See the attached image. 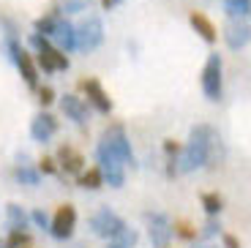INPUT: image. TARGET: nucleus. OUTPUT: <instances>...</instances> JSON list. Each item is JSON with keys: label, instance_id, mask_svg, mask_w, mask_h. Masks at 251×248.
Masks as SVG:
<instances>
[{"label": "nucleus", "instance_id": "1", "mask_svg": "<svg viewBox=\"0 0 251 248\" xmlns=\"http://www.w3.org/2000/svg\"><path fill=\"white\" fill-rule=\"evenodd\" d=\"M221 161H224L221 134L207 123L194 125L191 134H188V142L183 145L180 155H177V169H180V174L197 172V169H205V167H221Z\"/></svg>", "mask_w": 251, "mask_h": 248}, {"label": "nucleus", "instance_id": "2", "mask_svg": "<svg viewBox=\"0 0 251 248\" xmlns=\"http://www.w3.org/2000/svg\"><path fill=\"white\" fill-rule=\"evenodd\" d=\"M30 47L38 52L36 63H38V69L44 71V74H55V71H69L71 60L66 57V52L57 50V47H55V44H52L47 36H41V33H33V36H30Z\"/></svg>", "mask_w": 251, "mask_h": 248}, {"label": "nucleus", "instance_id": "3", "mask_svg": "<svg viewBox=\"0 0 251 248\" xmlns=\"http://www.w3.org/2000/svg\"><path fill=\"white\" fill-rule=\"evenodd\" d=\"M202 93H205L207 101H221V93H224V63H221L219 52L207 55V60H205V69H202Z\"/></svg>", "mask_w": 251, "mask_h": 248}, {"label": "nucleus", "instance_id": "4", "mask_svg": "<svg viewBox=\"0 0 251 248\" xmlns=\"http://www.w3.org/2000/svg\"><path fill=\"white\" fill-rule=\"evenodd\" d=\"M88 226H90V232H93L96 237H101V240H112V237L118 235V232H123L128 223H126L112 207H101V210H96L93 216H90Z\"/></svg>", "mask_w": 251, "mask_h": 248}, {"label": "nucleus", "instance_id": "5", "mask_svg": "<svg viewBox=\"0 0 251 248\" xmlns=\"http://www.w3.org/2000/svg\"><path fill=\"white\" fill-rule=\"evenodd\" d=\"M101 145L109 150V153H115L123 161V167H134L137 164V158H134V150H131V142H128V137H126L123 125H109L104 134H101Z\"/></svg>", "mask_w": 251, "mask_h": 248}, {"label": "nucleus", "instance_id": "6", "mask_svg": "<svg viewBox=\"0 0 251 248\" xmlns=\"http://www.w3.org/2000/svg\"><path fill=\"white\" fill-rule=\"evenodd\" d=\"M104 44V22L99 17H85L76 25V50L79 52H96Z\"/></svg>", "mask_w": 251, "mask_h": 248}, {"label": "nucleus", "instance_id": "7", "mask_svg": "<svg viewBox=\"0 0 251 248\" xmlns=\"http://www.w3.org/2000/svg\"><path fill=\"white\" fill-rule=\"evenodd\" d=\"M96 161H99V169H101V174H104V183H107V186L123 188V183H126L123 161H120L115 153H109L101 142H99V148H96Z\"/></svg>", "mask_w": 251, "mask_h": 248}, {"label": "nucleus", "instance_id": "8", "mask_svg": "<svg viewBox=\"0 0 251 248\" xmlns=\"http://www.w3.org/2000/svg\"><path fill=\"white\" fill-rule=\"evenodd\" d=\"M145 223H148V235H151V243L156 248H167L170 246V240H172V221L164 213H158V210H148L145 213Z\"/></svg>", "mask_w": 251, "mask_h": 248}, {"label": "nucleus", "instance_id": "9", "mask_svg": "<svg viewBox=\"0 0 251 248\" xmlns=\"http://www.w3.org/2000/svg\"><path fill=\"white\" fill-rule=\"evenodd\" d=\"M76 226V207L74 205H60L50 221V235L55 240H71Z\"/></svg>", "mask_w": 251, "mask_h": 248}, {"label": "nucleus", "instance_id": "10", "mask_svg": "<svg viewBox=\"0 0 251 248\" xmlns=\"http://www.w3.org/2000/svg\"><path fill=\"white\" fill-rule=\"evenodd\" d=\"M79 87H82V93H85V99H88V104L93 106L96 112H101V115H109V112H112V99H109V93L104 90V85H101L96 76L82 79Z\"/></svg>", "mask_w": 251, "mask_h": 248}, {"label": "nucleus", "instance_id": "11", "mask_svg": "<svg viewBox=\"0 0 251 248\" xmlns=\"http://www.w3.org/2000/svg\"><path fill=\"white\" fill-rule=\"evenodd\" d=\"M47 38L55 44L57 50L74 52V50H76V25H71L69 19L60 14V17H57V22H55V27H52V33H50Z\"/></svg>", "mask_w": 251, "mask_h": 248}, {"label": "nucleus", "instance_id": "12", "mask_svg": "<svg viewBox=\"0 0 251 248\" xmlns=\"http://www.w3.org/2000/svg\"><path fill=\"white\" fill-rule=\"evenodd\" d=\"M60 109H63V115L69 120H74L76 125H88L90 112H88V101L85 99H79V96H74V93H66V96H60Z\"/></svg>", "mask_w": 251, "mask_h": 248}, {"label": "nucleus", "instance_id": "13", "mask_svg": "<svg viewBox=\"0 0 251 248\" xmlns=\"http://www.w3.org/2000/svg\"><path fill=\"white\" fill-rule=\"evenodd\" d=\"M57 134V118L50 115V112H38L36 118L30 120V137L33 142H50L52 137Z\"/></svg>", "mask_w": 251, "mask_h": 248}, {"label": "nucleus", "instance_id": "14", "mask_svg": "<svg viewBox=\"0 0 251 248\" xmlns=\"http://www.w3.org/2000/svg\"><path fill=\"white\" fill-rule=\"evenodd\" d=\"M55 161L66 174H79L82 169H85V155H82L76 148H71V145H60V148H57Z\"/></svg>", "mask_w": 251, "mask_h": 248}, {"label": "nucleus", "instance_id": "15", "mask_svg": "<svg viewBox=\"0 0 251 248\" xmlns=\"http://www.w3.org/2000/svg\"><path fill=\"white\" fill-rule=\"evenodd\" d=\"M224 41L229 50H243L246 44H251V25H243V22H238V19H232L229 25H226L224 30Z\"/></svg>", "mask_w": 251, "mask_h": 248}, {"label": "nucleus", "instance_id": "16", "mask_svg": "<svg viewBox=\"0 0 251 248\" xmlns=\"http://www.w3.org/2000/svg\"><path fill=\"white\" fill-rule=\"evenodd\" d=\"M17 69H19V74H22V79H25V85L30 87V90H38V63L33 60V55L27 50H22V55H19V60H17Z\"/></svg>", "mask_w": 251, "mask_h": 248}, {"label": "nucleus", "instance_id": "17", "mask_svg": "<svg viewBox=\"0 0 251 248\" xmlns=\"http://www.w3.org/2000/svg\"><path fill=\"white\" fill-rule=\"evenodd\" d=\"M188 22H191V27L200 33L202 41L216 44V38H219V30H216V25H213V22H210V19H207L202 11H191V14H188Z\"/></svg>", "mask_w": 251, "mask_h": 248}, {"label": "nucleus", "instance_id": "18", "mask_svg": "<svg viewBox=\"0 0 251 248\" xmlns=\"http://www.w3.org/2000/svg\"><path fill=\"white\" fill-rule=\"evenodd\" d=\"M76 186H79V188H88V191H99V188L104 186V174H101L99 167H90L88 172L82 169V172L76 174Z\"/></svg>", "mask_w": 251, "mask_h": 248}, {"label": "nucleus", "instance_id": "19", "mask_svg": "<svg viewBox=\"0 0 251 248\" xmlns=\"http://www.w3.org/2000/svg\"><path fill=\"white\" fill-rule=\"evenodd\" d=\"M6 221H8V229H27L30 216H27L17 202H11V205H6Z\"/></svg>", "mask_w": 251, "mask_h": 248}, {"label": "nucleus", "instance_id": "20", "mask_svg": "<svg viewBox=\"0 0 251 248\" xmlns=\"http://www.w3.org/2000/svg\"><path fill=\"white\" fill-rule=\"evenodd\" d=\"M14 180H17L19 186H38V183H41V172L33 169L30 164H17V169H14Z\"/></svg>", "mask_w": 251, "mask_h": 248}, {"label": "nucleus", "instance_id": "21", "mask_svg": "<svg viewBox=\"0 0 251 248\" xmlns=\"http://www.w3.org/2000/svg\"><path fill=\"white\" fill-rule=\"evenodd\" d=\"M137 240H139V232L131 229V226H126L112 240H107V248H137Z\"/></svg>", "mask_w": 251, "mask_h": 248}, {"label": "nucleus", "instance_id": "22", "mask_svg": "<svg viewBox=\"0 0 251 248\" xmlns=\"http://www.w3.org/2000/svg\"><path fill=\"white\" fill-rule=\"evenodd\" d=\"M57 17H60V6H57V8H52V11H50V14H44V17H38L36 22H33V33L50 36V33H52V27H55V22H57Z\"/></svg>", "mask_w": 251, "mask_h": 248}, {"label": "nucleus", "instance_id": "23", "mask_svg": "<svg viewBox=\"0 0 251 248\" xmlns=\"http://www.w3.org/2000/svg\"><path fill=\"white\" fill-rule=\"evenodd\" d=\"M221 3H224V11L232 19H243L251 11V0H221Z\"/></svg>", "mask_w": 251, "mask_h": 248}, {"label": "nucleus", "instance_id": "24", "mask_svg": "<svg viewBox=\"0 0 251 248\" xmlns=\"http://www.w3.org/2000/svg\"><path fill=\"white\" fill-rule=\"evenodd\" d=\"M3 246L6 248H25V246H30V235L25 229H8V237L3 240Z\"/></svg>", "mask_w": 251, "mask_h": 248}, {"label": "nucleus", "instance_id": "25", "mask_svg": "<svg viewBox=\"0 0 251 248\" xmlns=\"http://www.w3.org/2000/svg\"><path fill=\"white\" fill-rule=\"evenodd\" d=\"M202 207H205L207 216H219L224 210V199L219 194H202Z\"/></svg>", "mask_w": 251, "mask_h": 248}, {"label": "nucleus", "instance_id": "26", "mask_svg": "<svg viewBox=\"0 0 251 248\" xmlns=\"http://www.w3.org/2000/svg\"><path fill=\"white\" fill-rule=\"evenodd\" d=\"M172 232H175L177 237H183V240H194L197 237V229L188 221H175L172 223Z\"/></svg>", "mask_w": 251, "mask_h": 248}, {"label": "nucleus", "instance_id": "27", "mask_svg": "<svg viewBox=\"0 0 251 248\" xmlns=\"http://www.w3.org/2000/svg\"><path fill=\"white\" fill-rule=\"evenodd\" d=\"M88 11V0H66L60 6V14L63 17H69V14H82Z\"/></svg>", "mask_w": 251, "mask_h": 248}, {"label": "nucleus", "instance_id": "28", "mask_svg": "<svg viewBox=\"0 0 251 248\" xmlns=\"http://www.w3.org/2000/svg\"><path fill=\"white\" fill-rule=\"evenodd\" d=\"M38 172H41V174H57V172H60V167H57L55 158H47V155H44V158L38 161Z\"/></svg>", "mask_w": 251, "mask_h": 248}, {"label": "nucleus", "instance_id": "29", "mask_svg": "<svg viewBox=\"0 0 251 248\" xmlns=\"http://www.w3.org/2000/svg\"><path fill=\"white\" fill-rule=\"evenodd\" d=\"M30 221L36 223L38 229H50V216H47V213L41 210V207H36V210L30 213Z\"/></svg>", "mask_w": 251, "mask_h": 248}, {"label": "nucleus", "instance_id": "30", "mask_svg": "<svg viewBox=\"0 0 251 248\" xmlns=\"http://www.w3.org/2000/svg\"><path fill=\"white\" fill-rule=\"evenodd\" d=\"M38 101H41V106H50L52 101H55V90H52L50 85L38 87Z\"/></svg>", "mask_w": 251, "mask_h": 248}, {"label": "nucleus", "instance_id": "31", "mask_svg": "<svg viewBox=\"0 0 251 248\" xmlns=\"http://www.w3.org/2000/svg\"><path fill=\"white\" fill-rule=\"evenodd\" d=\"M180 145L175 142V139H164V153H167V158H177L180 155Z\"/></svg>", "mask_w": 251, "mask_h": 248}, {"label": "nucleus", "instance_id": "32", "mask_svg": "<svg viewBox=\"0 0 251 248\" xmlns=\"http://www.w3.org/2000/svg\"><path fill=\"white\" fill-rule=\"evenodd\" d=\"M219 232H221L219 221H216V216H210V221L202 226V237H213V235H219Z\"/></svg>", "mask_w": 251, "mask_h": 248}, {"label": "nucleus", "instance_id": "33", "mask_svg": "<svg viewBox=\"0 0 251 248\" xmlns=\"http://www.w3.org/2000/svg\"><path fill=\"white\" fill-rule=\"evenodd\" d=\"M221 243H224V248H243L235 235H221Z\"/></svg>", "mask_w": 251, "mask_h": 248}, {"label": "nucleus", "instance_id": "34", "mask_svg": "<svg viewBox=\"0 0 251 248\" xmlns=\"http://www.w3.org/2000/svg\"><path fill=\"white\" fill-rule=\"evenodd\" d=\"M120 3H123V0H101V8H104V11H112V8H118Z\"/></svg>", "mask_w": 251, "mask_h": 248}, {"label": "nucleus", "instance_id": "35", "mask_svg": "<svg viewBox=\"0 0 251 248\" xmlns=\"http://www.w3.org/2000/svg\"><path fill=\"white\" fill-rule=\"evenodd\" d=\"M194 248H207V246H194Z\"/></svg>", "mask_w": 251, "mask_h": 248}, {"label": "nucleus", "instance_id": "36", "mask_svg": "<svg viewBox=\"0 0 251 248\" xmlns=\"http://www.w3.org/2000/svg\"><path fill=\"white\" fill-rule=\"evenodd\" d=\"M0 248H6V246H3V243H0Z\"/></svg>", "mask_w": 251, "mask_h": 248}, {"label": "nucleus", "instance_id": "37", "mask_svg": "<svg viewBox=\"0 0 251 248\" xmlns=\"http://www.w3.org/2000/svg\"><path fill=\"white\" fill-rule=\"evenodd\" d=\"M249 17H251V11H249Z\"/></svg>", "mask_w": 251, "mask_h": 248}, {"label": "nucleus", "instance_id": "38", "mask_svg": "<svg viewBox=\"0 0 251 248\" xmlns=\"http://www.w3.org/2000/svg\"><path fill=\"white\" fill-rule=\"evenodd\" d=\"M25 248H30V246H25Z\"/></svg>", "mask_w": 251, "mask_h": 248}]
</instances>
